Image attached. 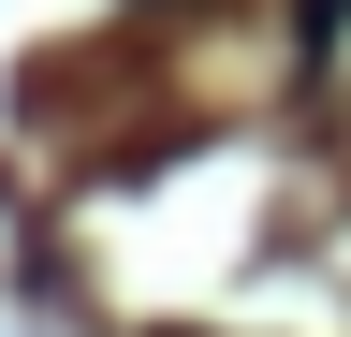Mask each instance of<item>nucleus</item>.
Masks as SVG:
<instances>
[{
	"instance_id": "1",
	"label": "nucleus",
	"mask_w": 351,
	"mask_h": 337,
	"mask_svg": "<svg viewBox=\"0 0 351 337\" xmlns=\"http://www.w3.org/2000/svg\"><path fill=\"white\" fill-rule=\"evenodd\" d=\"M337 30H351V0H293V45L307 59H337Z\"/></svg>"
}]
</instances>
